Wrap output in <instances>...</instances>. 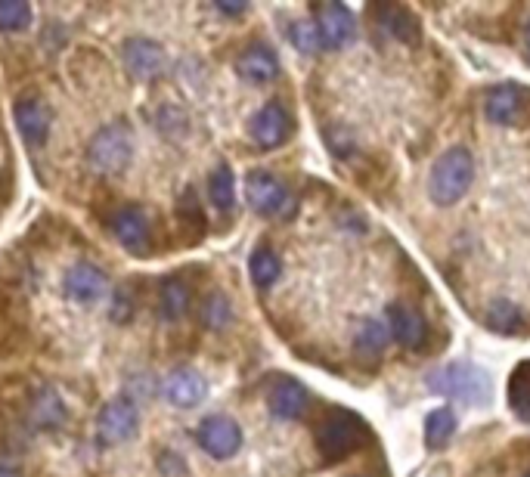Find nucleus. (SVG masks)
<instances>
[{
	"instance_id": "1",
	"label": "nucleus",
	"mask_w": 530,
	"mask_h": 477,
	"mask_svg": "<svg viewBox=\"0 0 530 477\" xmlns=\"http://www.w3.org/2000/svg\"><path fill=\"white\" fill-rule=\"evenodd\" d=\"M475 180V162H472V152L453 146L447 149L438 162L431 168V180H428V193L438 205H456L465 193H469V186Z\"/></svg>"
},
{
	"instance_id": "2",
	"label": "nucleus",
	"mask_w": 530,
	"mask_h": 477,
	"mask_svg": "<svg viewBox=\"0 0 530 477\" xmlns=\"http://www.w3.org/2000/svg\"><path fill=\"white\" fill-rule=\"evenodd\" d=\"M134 158V137L124 121H112L100 127L87 143V165L103 177H115L131 165Z\"/></svg>"
},
{
	"instance_id": "3",
	"label": "nucleus",
	"mask_w": 530,
	"mask_h": 477,
	"mask_svg": "<svg viewBox=\"0 0 530 477\" xmlns=\"http://www.w3.org/2000/svg\"><path fill=\"white\" fill-rule=\"evenodd\" d=\"M425 385L434 391V394H444V397H453V400H462V403H484L487 394H490V381L487 375L478 369V366H469V363H450L438 372H431Z\"/></svg>"
},
{
	"instance_id": "4",
	"label": "nucleus",
	"mask_w": 530,
	"mask_h": 477,
	"mask_svg": "<svg viewBox=\"0 0 530 477\" xmlns=\"http://www.w3.org/2000/svg\"><path fill=\"white\" fill-rule=\"evenodd\" d=\"M140 434V409L128 394L112 397L97 416V443L100 447H121Z\"/></svg>"
},
{
	"instance_id": "5",
	"label": "nucleus",
	"mask_w": 530,
	"mask_h": 477,
	"mask_svg": "<svg viewBox=\"0 0 530 477\" xmlns=\"http://www.w3.org/2000/svg\"><path fill=\"white\" fill-rule=\"evenodd\" d=\"M245 199L261 217H292L295 214V196L289 186L273 177L270 171H252L245 177Z\"/></svg>"
},
{
	"instance_id": "6",
	"label": "nucleus",
	"mask_w": 530,
	"mask_h": 477,
	"mask_svg": "<svg viewBox=\"0 0 530 477\" xmlns=\"http://www.w3.org/2000/svg\"><path fill=\"white\" fill-rule=\"evenodd\" d=\"M360 443H363V425L360 419L348 416V412H332L317 428V447L329 462L351 456Z\"/></svg>"
},
{
	"instance_id": "7",
	"label": "nucleus",
	"mask_w": 530,
	"mask_h": 477,
	"mask_svg": "<svg viewBox=\"0 0 530 477\" xmlns=\"http://www.w3.org/2000/svg\"><path fill=\"white\" fill-rule=\"evenodd\" d=\"M196 440L205 456L227 462L242 450V428L227 416H208L196 428Z\"/></svg>"
},
{
	"instance_id": "8",
	"label": "nucleus",
	"mask_w": 530,
	"mask_h": 477,
	"mask_svg": "<svg viewBox=\"0 0 530 477\" xmlns=\"http://www.w3.org/2000/svg\"><path fill=\"white\" fill-rule=\"evenodd\" d=\"M121 62L124 69H128L137 81H155L165 66H168V56L162 50L159 41H149V38H128L121 47Z\"/></svg>"
},
{
	"instance_id": "9",
	"label": "nucleus",
	"mask_w": 530,
	"mask_h": 477,
	"mask_svg": "<svg viewBox=\"0 0 530 477\" xmlns=\"http://www.w3.org/2000/svg\"><path fill=\"white\" fill-rule=\"evenodd\" d=\"M314 25L320 31V41L326 50H341L345 44L354 41L357 25L354 16L345 4H320L314 7Z\"/></svg>"
},
{
	"instance_id": "10",
	"label": "nucleus",
	"mask_w": 530,
	"mask_h": 477,
	"mask_svg": "<svg viewBox=\"0 0 530 477\" xmlns=\"http://www.w3.org/2000/svg\"><path fill=\"white\" fill-rule=\"evenodd\" d=\"M62 292H66V298L75 304H97L109 292V276L97 264L81 261V264L69 267L66 279H62Z\"/></svg>"
},
{
	"instance_id": "11",
	"label": "nucleus",
	"mask_w": 530,
	"mask_h": 477,
	"mask_svg": "<svg viewBox=\"0 0 530 477\" xmlns=\"http://www.w3.org/2000/svg\"><path fill=\"white\" fill-rule=\"evenodd\" d=\"M248 134L261 149H276L283 146L292 134V115L279 106V103H267L264 109L255 112L252 124H248Z\"/></svg>"
},
{
	"instance_id": "12",
	"label": "nucleus",
	"mask_w": 530,
	"mask_h": 477,
	"mask_svg": "<svg viewBox=\"0 0 530 477\" xmlns=\"http://www.w3.org/2000/svg\"><path fill=\"white\" fill-rule=\"evenodd\" d=\"M162 397L177 409H196L208 397V381L196 369H174L162 381Z\"/></svg>"
},
{
	"instance_id": "13",
	"label": "nucleus",
	"mask_w": 530,
	"mask_h": 477,
	"mask_svg": "<svg viewBox=\"0 0 530 477\" xmlns=\"http://www.w3.org/2000/svg\"><path fill=\"white\" fill-rule=\"evenodd\" d=\"M13 118L19 127V137L25 140V146L41 149L47 143L50 134V109L38 100V97H22L13 106Z\"/></svg>"
},
{
	"instance_id": "14",
	"label": "nucleus",
	"mask_w": 530,
	"mask_h": 477,
	"mask_svg": "<svg viewBox=\"0 0 530 477\" xmlns=\"http://www.w3.org/2000/svg\"><path fill=\"white\" fill-rule=\"evenodd\" d=\"M109 230H112V236H115L124 248H131L134 254H143L146 245H149V217H146V211L137 208V205L118 208V211L109 217Z\"/></svg>"
},
{
	"instance_id": "15",
	"label": "nucleus",
	"mask_w": 530,
	"mask_h": 477,
	"mask_svg": "<svg viewBox=\"0 0 530 477\" xmlns=\"http://www.w3.org/2000/svg\"><path fill=\"white\" fill-rule=\"evenodd\" d=\"M385 316H388V332L403 344V347H422L425 344V338H428V326H425V320L422 316L413 310V307H407V304H400V301H394V304H388V310H385Z\"/></svg>"
},
{
	"instance_id": "16",
	"label": "nucleus",
	"mask_w": 530,
	"mask_h": 477,
	"mask_svg": "<svg viewBox=\"0 0 530 477\" xmlns=\"http://www.w3.org/2000/svg\"><path fill=\"white\" fill-rule=\"evenodd\" d=\"M267 403H270V412H273L276 419L292 422V419L304 416L310 397H307V388L301 385V381H295V378H276V385L270 388Z\"/></svg>"
},
{
	"instance_id": "17",
	"label": "nucleus",
	"mask_w": 530,
	"mask_h": 477,
	"mask_svg": "<svg viewBox=\"0 0 530 477\" xmlns=\"http://www.w3.org/2000/svg\"><path fill=\"white\" fill-rule=\"evenodd\" d=\"M236 72L252 84H267L279 75V59L267 44H248L236 56Z\"/></svg>"
},
{
	"instance_id": "18",
	"label": "nucleus",
	"mask_w": 530,
	"mask_h": 477,
	"mask_svg": "<svg viewBox=\"0 0 530 477\" xmlns=\"http://www.w3.org/2000/svg\"><path fill=\"white\" fill-rule=\"evenodd\" d=\"M190 307H193L190 285H186L180 276H168L162 282V289H159V313H162V320L177 323V320H183L186 313H190Z\"/></svg>"
},
{
	"instance_id": "19",
	"label": "nucleus",
	"mask_w": 530,
	"mask_h": 477,
	"mask_svg": "<svg viewBox=\"0 0 530 477\" xmlns=\"http://www.w3.org/2000/svg\"><path fill=\"white\" fill-rule=\"evenodd\" d=\"M521 115V93L518 87H496L490 90V97H487V118L493 124H515Z\"/></svg>"
},
{
	"instance_id": "20",
	"label": "nucleus",
	"mask_w": 530,
	"mask_h": 477,
	"mask_svg": "<svg viewBox=\"0 0 530 477\" xmlns=\"http://www.w3.org/2000/svg\"><path fill=\"white\" fill-rule=\"evenodd\" d=\"M248 273H252V282L258 285V289H270V285L279 279V273H283V261H279V254L267 245L255 248L252 261H248Z\"/></svg>"
},
{
	"instance_id": "21",
	"label": "nucleus",
	"mask_w": 530,
	"mask_h": 477,
	"mask_svg": "<svg viewBox=\"0 0 530 477\" xmlns=\"http://www.w3.org/2000/svg\"><path fill=\"white\" fill-rule=\"evenodd\" d=\"M208 199H211L214 208H221V211H230L236 205V177H233L227 162L217 165L214 174L208 177Z\"/></svg>"
},
{
	"instance_id": "22",
	"label": "nucleus",
	"mask_w": 530,
	"mask_h": 477,
	"mask_svg": "<svg viewBox=\"0 0 530 477\" xmlns=\"http://www.w3.org/2000/svg\"><path fill=\"white\" fill-rule=\"evenodd\" d=\"M388 341H391V332H388V326L379 323V320H366V323L360 326L357 338H354L357 354L366 357V360L382 357V354H385V347H388Z\"/></svg>"
},
{
	"instance_id": "23",
	"label": "nucleus",
	"mask_w": 530,
	"mask_h": 477,
	"mask_svg": "<svg viewBox=\"0 0 530 477\" xmlns=\"http://www.w3.org/2000/svg\"><path fill=\"white\" fill-rule=\"evenodd\" d=\"M31 419H35L38 428H56L66 419V409H62V400L56 397L53 388H41L31 397Z\"/></svg>"
},
{
	"instance_id": "24",
	"label": "nucleus",
	"mask_w": 530,
	"mask_h": 477,
	"mask_svg": "<svg viewBox=\"0 0 530 477\" xmlns=\"http://www.w3.org/2000/svg\"><path fill=\"white\" fill-rule=\"evenodd\" d=\"M379 19L382 25L391 31V35L403 44H416L419 41V22L410 10H403V7H382L379 10Z\"/></svg>"
},
{
	"instance_id": "25",
	"label": "nucleus",
	"mask_w": 530,
	"mask_h": 477,
	"mask_svg": "<svg viewBox=\"0 0 530 477\" xmlns=\"http://www.w3.org/2000/svg\"><path fill=\"white\" fill-rule=\"evenodd\" d=\"M453 431H456V416H453L450 406L434 409L431 416L425 419V443H428L431 450L444 447V443L453 437Z\"/></svg>"
},
{
	"instance_id": "26",
	"label": "nucleus",
	"mask_w": 530,
	"mask_h": 477,
	"mask_svg": "<svg viewBox=\"0 0 530 477\" xmlns=\"http://www.w3.org/2000/svg\"><path fill=\"white\" fill-rule=\"evenodd\" d=\"M202 323L214 332H221L233 323V304L224 292H211L202 301Z\"/></svg>"
},
{
	"instance_id": "27",
	"label": "nucleus",
	"mask_w": 530,
	"mask_h": 477,
	"mask_svg": "<svg viewBox=\"0 0 530 477\" xmlns=\"http://www.w3.org/2000/svg\"><path fill=\"white\" fill-rule=\"evenodd\" d=\"M31 22V7L25 0H0V31H25Z\"/></svg>"
},
{
	"instance_id": "28",
	"label": "nucleus",
	"mask_w": 530,
	"mask_h": 477,
	"mask_svg": "<svg viewBox=\"0 0 530 477\" xmlns=\"http://www.w3.org/2000/svg\"><path fill=\"white\" fill-rule=\"evenodd\" d=\"M509 400H512L518 416L530 419V363L518 366L512 385H509Z\"/></svg>"
},
{
	"instance_id": "29",
	"label": "nucleus",
	"mask_w": 530,
	"mask_h": 477,
	"mask_svg": "<svg viewBox=\"0 0 530 477\" xmlns=\"http://www.w3.org/2000/svg\"><path fill=\"white\" fill-rule=\"evenodd\" d=\"M289 41L295 44V50H301V53H307V56L323 50V41H320L317 25H314V22H307V19L292 22V28H289Z\"/></svg>"
},
{
	"instance_id": "30",
	"label": "nucleus",
	"mask_w": 530,
	"mask_h": 477,
	"mask_svg": "<svg viewBox=\"0 0 530 477\" xmlns=\"http://www.w3.org/2000/svg\"><path fill=\"white\" fill-rule=\"evenodd\" d=\"M487 320H490V326H493L496 332H518V326H521V310H518L515 304H509V301H496V304H490V310H487Z\"/></svg>"
},
{
	"instance_id": "31",
	"label": "nucleus",
	"mask_w": 530,
	"mask_h": 477,
	"mask_svg": "<svg viewBox=\"0 0 530 477\" xmlns=\"http://www.w3.org/2000/svg\"><path fill=\"white\" fill-rule=\"evenodd\" d=\"M217 13H224V16H242L248 10V4H227V0H217Z\"/></svg>"
},
{
	"instance_id": "32",
	"label": "nucleus",
	"mask_w": 530,
	"mask_h": 477,
	"mask_svg": "<svg viewBox=\"0 0 530 477\" xmlns=\"http://www.w3.org/2000/svg\"><path fill=\"white\" fill-rule=\"evenodd\" d=\"M0 477H22V471H19L16 462H10V459L0 456Z\"/></svg>"
},
{
	"instance_id": "33",
	"label": "nucleus",
	"mask_w": 530,
	"mask_h": 477,
	"mask_svg": "<svg viewBox=\"0 0 530 477\" xmlns=\"http://www.w3.org/2000/svg\"><path fill=\"white\" fill-rule=\"evenodd\" d=\"M527 47H530V25H527Z\"/></svg>"
},
{
	"instance_id": "34",
	"label": "nucleus",
	"mask_w": 530,
	"mask_h": 477,
	"mask_svg": "<svg viewBox=\"0 0 530 477\" xmlns=\"http://www.w3.org/2000/svg\"><path fill=\"white\" fill-rule=\"evenodd\" d=\"M524 477H530V471H527V474H524Z\"/></svg>"
}]
</instances>
